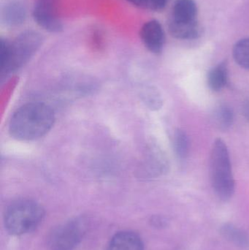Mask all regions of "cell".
Masks as SVG:
<instances>
[{
    "label": "cell",
    "mask_w": 249,
    "mask_h": 250,
    "mask_svg": "<svg viewBox=\"0 0 249 250\" xmlns=\"http://www.w3.org/2000/svg\"><path fill=\"white\" fill-rule=\"evenodd\" d=\"M83 226L80 222L71 221L54 230L50 238L53 250H73L81 239Z\"/></svg>",
    "instance_id": "5b68a950"
},
{
    "label": "cell",
    "mask_w": 249,
    "mask_h": 250,
    "mask_svg": "<svg viewBox=\"0 0 249 250\" xmlns=\"http://www.w3.org/2000/svg\"><path fill=\"white\" fill-rule=\"evenodd\" d=\"M33 17L39 26L48 32H58L62 29V24L54 11V0H37Z\"/></svg>",
    "instance_id": "8992f818"
},
{
    "label": "cell",
    "mask_w": 249,
    "mask_h": 250,
    "mask_svg": "<svg viewBox=\"0 0 249 250\" xmlns=\"http://www.w3.org/2000/svg\"><path fill=\"white\" fill-rule=\"evenodd\" d=\"M173 147L175 154L179 160H184L187 158L190 151V141L188 135L182 129H178L175 132Z\"/></svg>",
    "instance_id": "9a60e30c"
},
{
    "label": "cell",
    "mask_w": 249,
    "mask_h": 250,
    "mask_svg": "<svg viewBox=\"0 0 249 250\" xmlns=\"http://www.w3.org/2000/svg\"><path fill=\"white\" fill-rule=\"evenodd\" d=\"M228 82V66L225 62L215 66L208 75V85L213 92L222 90L226 86Z\"/></svg>",
    "instance_id": "7c38bea8"
},
{
    "label": "cell",
    "mask_w": 249,
    "mask_h": 250,
    "mask_svg": "<svg viewBox=\"0 0 249 250\" xmlns=\"http://www.w3.org/2000/svg\"><path fill=\"white\" fill-rule=\"evenodd\" d=\"M197 5L193 0H176L171 21L178 23H193L197 21Z\"/></svg>",
    "instance_id": "9c48e42d"
},
{
    "label": "cell",
    "mask_w": 249,
    "mask_h": 250,
    "mask_svg": "<svg viewBox=\"0 0 249 250\" xmlns=\"http://www.w3.org/2000/svg\"><path fill=\"white\" fill-rule=\"evenodd\" d=\"M2 19L4 23L10 26L21 24L26 19V9L21 3L10 2L3 10Z\"/></svg>",
    "instance_id": "4fadbf2b"
},
{
    "label": "cell",
    "mask_w": 249,
    "mask_h": 250,
    "mask_svg": "<svg viewBox=\"0 0 249 250\" xmlns=\"http://www.w3.org/2000/svg\"><path fill=\"white\" fill-rule=\"evenodd\" d=\"M107 250H144V247L138 235L133 232L121 231L114 235Z\"/></svg>",
    "instance_id": "ba28073f"
},
{
    "label": "cell",
    "mask_w": 249,
    "mask_h": 250,
    "mask_svg": "<svg viewBox=\"0 0 249 250\" xmlns=\"http://www.w3.org/2000/svg\"><path fill=\"white\" fill-rule=\"evenodd\" d=\"M213 121L218 129L222 131L228 130L233 124V111L228 105H219L213 111Z\"/></svg>",
    "instance_id": "5bb4252c"
},
{
    "label": "cell",
    "mask_w": 249,
    "mask_h": 250,
    "mask_svg": "<svg viewBox=\"0 0 249 250\" xmlns=\"http://www.w3.org/2000/svg\"><path fill=\"white\" fill-rule=\"evenodd\" d=\"M244 114L249 121V102L246 105L245 108H244Z\"/></svg>",
    "instance_id": "d6986e66"
},
{
    "label": "cell",
    "mask_w": 249,
    "mask_h": 250,
    "mask_svg": "<svg viewBox=\"0 0 249 250\" xmlns=\"http://www.w3.org/2000/svg\"><path fill=\"white\" fill-rule=\"evenodd\" d=\"M133 4L139 6V7H144L145 0H128Z\"/></svg>",
    "instance_id": "ac0fdd59"
},
{
    "label": "cell",
    "mask_w": 249,
    "mask_h": 250,
    "mask_svg": "<svg viewBox=\"0 0 249 250\" xmlns=\"http://www.w3.org/2000/svg\"><path fill=\"white\" fill-rule=\"evenodd\" d=\"M140 37L145 46L151 52H162L165 44V32L159 21L152 20L146 22L140 31Z\"/></svg>",
    "instance_id": "52a82bcc"
},
{
    "label": "cell",
    "mask_w": 249,
    "mask_h": 250,
    "mask_svg": "<svg viewBox=\"0 0 249 250\" xmlns=\"http://www.w3.org/2000/svg\"><path fill=\"white\" fill-rule=\"evenodd\" d=\"M210 177L212 187L219 199L228 201L235 192V180L229 150L220 138L213 143L210 157Z\"/></svg>",
    "instance_id": "3957f363"
},
{
    "label": "cell",
    "mask_w": 249,
    "mask_h": 250,
    "mask_svg": "<svg viewBox=\"0 0 249 250\" xmlns=\"http://www.w3.org/2000/svg\"><path fill=\"white\" fill-rule=\"evenodd\" d=\"M233 57L241 67L249 70V38L241 40L235 44Z\"/></svg>",
    "instance_id": "2e32d148"
},
{
    "label": "cell",
    "mask_w": 249,
    "mask_h": 250,
    "mask_svg": "<svg viewBox=\"0 0 249 250\" xmlns=\"http://www.w3.org/2000/svg\"><path fill=\"white\" fill-rule=\"evenodd\" d=\"M42 37L35 31H26L12 42L1 39L0 67L2 76L10 74L24 65L40 48Z\"/></svg>",
    "instance_id": "7a4b0ae2"
},
{
    "label": "cell",
    "mask_w": 249,
    "mask_h": 250,
    "mask_svg": "<svg viewBox=\"0 0 249 250\" xmlns=\"http://www.w3.org/2000/svg\"><path fill=\"white\" fill-rule=\"evenodd\" d=\"M169 31L172 36L181 40L196 39L201 35V29L197 21L178 23L170 21Z\"/></svg>",
    "instance_id": "30bf717a"
},
{
    "label": "cell",
    "mask_w": 249,
    "mask_h": 250,
    "mask_svg": "<svg viewBox=\"0 0 249 250\" xmlns=\"http://www.w3.org/2000/svg\"><path fill=\"white\" fill-rule=\"evenodd\" d=\"M221 233L235 246L249 250V235L242 229L232 224H225L221 228Z\"/></svg>",
    "instance_id": "8fae6325"
},
{
    "label": "cell",
    "mask_w": 249,
    "mask_h": 250,
    "mask_svg": "<svg viewBox=\"0 0 249 250\" xmlns=\"http://www.w3.org/2000/svg\"><path fill=\"white\" fill-rule=\"evenodd\" d=\"M44 217V210L32 200H19L12 203L4 214V226L12 235L25 234L35 230Z\"/></svg>",
    "instance_id": "277c9868"
},
{
    "label": "cell",
    "mask_w": 249,
    "mask_h": 250,
    "mask_svg": "<svg viewBox=\"0 0 249 250\" xmlns=\"http://www.w3.org/2000/svg\"><path fill=\"white\" fill-rule=\"evenodd\" d=\"M54 122L51 107L42 103H29L14 113L9 123V132L19 141H34L48 133Z\"/></svg>",
    "instance_id": "6da1fadb"
},
{
    "label": "cell",
    "mask_w": 249,
    "mask_h": 250,
    "mask_svg": "<svg viewBox=\"0 0 249 250\" xmlns=\"http://www.w3.org/2000/svg\"><path fill=\"white\" fill-rule=\"evenodd\" d=\"M169 0H145L144 7L152 10H161L165 8Z\"/></svg>",
    "instance_id": "e0dca14e"
}]
</instances>
